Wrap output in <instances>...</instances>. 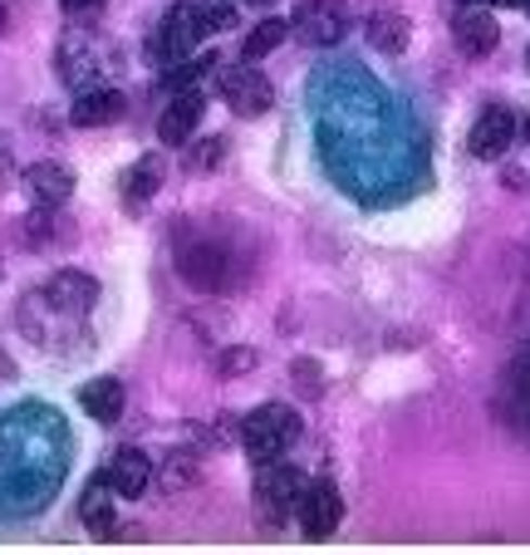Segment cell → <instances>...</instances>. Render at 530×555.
<instances>
[{
	"label": "cell",
	"instance_id": "44dd1931",
	"mask_svg": "<svg viewBox=\"0 0 530 555\" xmlns=\"http://www.w3.org/2000/svg\"><path fill=\"white\" fill-rule=\"evenodd\" d=\"M221 147H227V143H221V138H211V143H202V147H197L202 157H192V168H217V163H221Z\"/></svg>",
	"mask_w": 530,
	"mask_h": 555
},
{
	"label": "cell",
	"instance_id": "7a4b0ae2",
	"mask_svg": "<svg viewBox=\"0 0 530 555\" xmlns=\"http://www.w3.org/2000/svg\"><path fill=\"white\" fill-rule=\"evenodd\" d=\"M300 438V413L285 409V403H260L256 413H246L241 423V448L250 462H271L285 457V448Z\"/></svg>",
	"mask_w": 530,
	"mask_h": 555
},
{
	"label": "cell",
	"instance_id": "484cf974",
	"mask_svg": "<svg viewBox=\"0 0 530 555\" xmlns=\"http://www.w3.org/2000/svg\"><path fill=\"white\" fill-rule=\"evenodd\" d=\"M496 5H526V0H496Z\"/></svg>",
	"mask_w": 530,
	"mask_h": 555
},
{
	"label": "cell",
	"instance_id": "ffe728a7",
	"mask_svg": "<svg viewBox=\"0 0 530 555\" xmlns=\"http://www.w3.org/2000/svg\"><path fill=\"white\" fill-rule=\"evenodd\" d=\"M285 35H290V25L285 21H260L256 30L246 35V44H241V60H266L271 50H281Z\"/></svg>",
	"mask_w": 530,
	"mask_h": 555
},
{
	"label": "cell",
	"instance_id": "8992f818",
	"mask_svg": "<svg viewBox=\"0 0 530 555\" xmlns=\"http://www.w3.org/2000/svg\"><path fill=\"white\" fill-rule=\"evenodd\" d=\"M344 30H349V15L339 0H305L290 21V35L305 44H339Z\"/></svg>",
	"mask_w": 530,
	"mask_h": 555
},
{
	"label": "cell",
	"instance_id": "ba28073f",
	"mask_svg": "<svg viewBox=\"0 0 530 555\" xmlns=\"http://www.w3.org/2000/svg\"><path fill=\"white\" fill-rule=\"evenodd\" d=\"M40 295H44V305H54V310L64 314V320H83L99 300V281L89 271H54Z\"/></svg>",
	"mask_w": 530,
	"mask_h": 555
},
{
	"label": "cell",
	"instance_id": "8fae6325",
	"mask_svg": "<svg viewBox=\"0 0 530 555\" xmlns=\"http://www.w3.org/2000/svg\"><path fill=\"white\" fill-rule=\"evenodd\" d=\"M202 108H207L202 89H177V99L167 104V114L157 118V138H163L167 147H182V143L192 138V128H197Z\"/></svg>",
	"mask_w": 530,
	"mask_h": 555
},
{
	"label": "cell",
	"instance_id": "6da1fadb",
	"mask_svg": "<svg viewBox=\"0 0 530 555\" xmlns=\"http://www.w3.org/2000/svg\"><path fill=\"white\" fill-rule=\"evenodd\" d=\"M177 271H182L188 285H197V291H236L241 285L236 251H227L211 236H188V242L177 246Z\"/></svg>",
	"mask_w": 530,
	"mask_h": 555
},
{
	"label": "cell",
	"instance_id": "7c38bea8",
	"mask_svg": "<svg viewBox=\"0 0 530 555\" xmlns=\"http://www.w3.org/2000/svg\"><path fill=\"white\" fill-rule=\"evenodd\" d=\"M25 192H30L35 207L54 211L69 202L74 192V172L64 168V163H35V168H25Z\"/></svg>",
	"mask_w": 530,
	"mask_h": 555
},
{
	"label": "cell",
	"instance_id": "d6986e66",
	"mask_svg": "<svg viewBox=\"0 0 530 555\" xmlns=\"http://www.w3.org/2000/svg\"><path fill=\"white\" fill-rule=\"evenodd\" d=\"M157 477H163V492H182V487L202 482V467H197L192 452H167V462L157 467Z\"/></svg>",
	"mask_w": 530,
	"mask_h": 555
},
{
	"label": "cell",
	"instance_id": "5bb4252c",
	"mask_svg": "<svg viewBox=\"0 0 530 555\" xmlns=\"http://www.w3.org/2000/svg\"><path fill=\"white\" fill-rule=\"evenodd\" d=\"M128 114V99L118 89H89V94L74 99V124L79 128H108Z\"/></svg>",
	"mask_w": 530,
	"mask_h": 555
},
{
	"label": "cell",
	"instance_id": "4316f807",
	"mask_svg": "<svg viewBox=\"0 0 530 555\" xmlns=\"http://www.w3.org/2000/svg\"><path fill=\"white\" fill-rule=\"evenodd\" d=\"M246 5H271V0H246Z\"/></svg>",
	"mask_w": 530,
	"mask_h": 555
},
{
	"label": "cell",
	"instance_id": "7402d4cb",
	"mask_svg": "<svg viewBox=\"0 0 530 555\" xmlns=\"http://www.w3.org/2000/svg\"><path fill=\"white\" fill-rule=\"evenodd\" d=\"M250 364H256V354H250V349H231V354L221 359V369H227V374H246Z\"/></svg>",
	"mask_w": 530,
	"mask_h": 555
},
{
	"label": "cell",
	"instance_id": "30bf717a",
	"mask_svg": "<svg viewBox=\"0 0 530 555\" xmlns=\"http://www.w3.org/2000/svg\"><path fill=\"white\" fill-rule=\"evenodd\" d=\"M104 482L114 487V496H124V502L128 496H143L147 482H153V462H147V452H138V448H118L104 467Z\"/></svg>",
	"mask_w": 530,
	"mask_h": 555
},
{
	"label": "cell",
	"instance_id": "277c9868",
	"mask_svg": "<svg viewBox=\"0 0 530 555\" xmlns=\"http://www.w3.org/2000/svg\"><path fill=\"white\" fill-rule=\"evenodd\" d=\"M202 35H207L202 5H172V11H167V21L157 25L153 44H147V60H153V64H177L188 50H197Z\"/></svg>",
	"mask_w": 530,
	"mask_h": 555
},
{
	"label": "cell",
	"instance_id": "d4e9b609",
	"mask_svg": "<svg viewBox=\"0 0 530 555\" xmlns=\"http://www.w3.org/2000/svg\"><path fill=\"white\" fill-rule=\"evenodd\" d=\"M5 182H11V163H5V157H0V188H5Z\"/></svg>",
	"mask_w": 530,
	"mask_h": 555
},
{
	"label": "cell",
	"instance_id": "52a82bcc",
	"mask_svg": "<svg viewBox=\"0 0 530 555\" xmlns=\"http://www.w3.org/2000/svg\"><path fill=\"white\" fill-rule=\"evenodd\" d=\"M221 99L231 104V114L260 118V114H271L275 89H271V79H266L260 69H246V64H241L236 74H221Z\"/></svg>",
	"mask_w": 530,
	"mask_h": 555
},
{
	"label": "cell",
	"instance_id": "e0dca14e",
	"mask_svg": "<svg viewBox=\"0 0 530 555\" xmlns=\"http://www.w3.org/2000/svg\"><path fill=\"white\" fill-rule=\"evenodd\" d=\"M79 516H83V526H89L94 535H114V487H108L104 477L83 487V496H79Z\"/></svg>",
	"mask_w": 530,
	"mask_h": 555
},
{
	"label": "cell",
	"instance_id": "2e32d148",
	"mask_svg": "<svg viewBox=\"0 0 530 555\" xmlns=\"http://www.w3.org/2000/svg\"><path fill=\"white\" fill-rule=\"evenodd\" d=\"M163 153H147L143 163H138L133 172L124 178V207L128 211H143L147 202H153V192H157V182H163Z\"/></svg>",
	"mask_w": 530,
	"mask_h": 555
},
{
	"label": "cell",
	"instance_id": "83f0119b",
	"mask_svg": "<svg viewBox=\"0 0 530 555\" xmlns=\"http://www.w3.org/2000/svg\"><path fill=\"white\" fill-rule=\"evenodd\" d=\"M526 138H530V118H526Z\"/></svg>",
	"mask_w": 530,
	"mask_h": 555
},
{
	"label": "cell",
	"instance_id": "cb8c5ba5",
	"mask_svg": "<svg viewBox=\"0 0 530 555\" xmlns=\"http://www.w3.org/2000/svg\"><path fill=\"white\" fill-rule=\"evenodd\" d=\"M11 378H15V359L0 349V384H11Z\"/></svg>",
	"mask_w": 530,
	"mask_h": 555
},
{
	"label": "cell",
	"instance_id": "3957f363",
	"mask_svg": "<svg viewBox=\"0 0 530 555\" xmlns=\"http://www.w3.org/2000/svg\"><path fill=\"white\" fill-rule=\"evenodd\" d=\"M300 467H290V462L271 457V462H260L256 472V521L260 526H285V516H295V502H300Z\"/></svg>",
	"mask_w": 530,
	"mask_h": 555
},
{
	"label": "cell",
	"instance_id": "4fadbf2b",
	"mask_svg": "<svg viewBox=\"0 0 530 555\" xmlns=\"http://www.w3.org/2000/svg\"><path fill=\"white\" fill-rule=\"evenodd\" d=\"M452 35H457V50L467 54V60H487L491 50L501 44V30H496V21H491L481 5H467V11L452 21Z\"/></svg>",
	"mask_w": 530,
	"mask_h": 555
},
{
	"label": "cell",
	"instance_id": "9c48e42d",
	"mask_svg": "<svg viewBox=\"0 0 530 555\" xmlns=\"http://www.w3.org/2000/svg\"><path fill=\"white\" fill-rule=\"evenodd\" d=\"M510 138H516V114L501 108V104H491V108H481L477 124H471L467 153L477 157V163H496V157L510 147Z\"/></svg>",
	"mask_w": 530,
	"mask_h": 555
},
{
	"label": "cell",
	"instance_id": "f1b7e54d",
	"mask_svg": "<svg viewBox=\"0 0 530 555\" xmlns=\"http://www.w3.org/2000/svg\"><path fill=\"white\" fill-rule=\"evenodd\" d=\"M526 11H530V0H526Z\"/></svg>",
	"mask_w": 530,
	"mask_h": 555
},
{
	"label": "cell",
	"instance_id": "603a6c76",
	"mask_svg": "<svg viewBox=\"0 0 530 555\" xmlns=\"http://www.w3.org/2000/svg\"><path fill=\"white\" fill-rule=\"evenodd\" d=\"M99 5H104V0H64V11H69V15H83V11H99Z\"/></svg>",
	"mask_w": 530,
	"mask_h": 555
},
{
	"label": "cell",
	"instance_id": "5b68a950",
	"mask_svg": "<svg viewBox=\"0 0 530 555\" xmlns=\"http://www.w3.org/2000/svg\"><path fill=\"white\" fill-rule=\"evenodd\" d=\"M295 516H300V531L310 541H324V535L339 531L344 521V496L334 482H310L300 487V502H295Z\"/></svg>",
	"mask_w": 530,
	"mask_h": 555
},
{
	"label": "cell",
	"instance_id": "ac0fdd59",
	"mask_svg": "<svg viewBox=\"0 0 530 555\" xmlns=\"http://www.w3.org/2000/svg\"><path fill=\"white\" fill-rule=\"evenodd\" d=\"M408 35H413L408 15H398V11H374V15H369V44H374V50L403 54L408 50Z\"/></svg>",
	"mask_w": 530,
	"mask_h": 555
},
{
	"label": "cell",
	"instance_id": "9a60e30c",
	"mask_svg": "<svg viewBox=\"0 0 530 555\" xmlns=\"http://www.w3.org/2000/svg\"><path fill=\"white\" fill-rule=\"evenodd\" d=\"M79 409L89 413V418L99 423H118L124 418V384L118 378H89V384L79 388Z\"/></svg>",
	"mask_w": 530,
	"mask_h": 555
},
{
	"label": "cell",
	"instance_id": "f546056e",
	"mask_svg": "<svg viewBox=\"0 0 530 555\" xmlns=\"http://www.w3.org/2000/svg\"><path fill=\"white\" fill-rule=\"evenodd\" d=\"M526 60H530V54H526Z\"/></svg>",
	"mask_w": 530,
	"mask_h": 555
}]
</instances>
